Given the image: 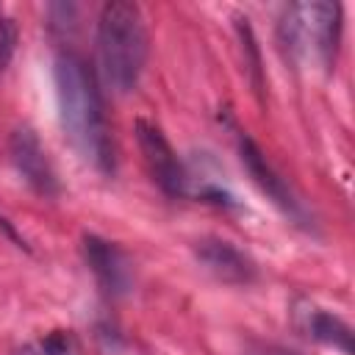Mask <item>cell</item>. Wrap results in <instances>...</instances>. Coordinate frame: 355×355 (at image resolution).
<instances>
[{
	"instance_id": "obj_1",
	"label": "cell",
	"mask_w": 355,
	"mask_h": 355,
	"mask_svg": "<svg viewBox=\"0 0 355 355\" xmlns=\"http://www.w3.org/2000/svg\"><path fill=\"white\" fill-rule=\"evenodd\" d=\"M55 97H58L61 125L69 141L97 169L111 172L114 147H111V133L103 111V97L92 69L80 55L61 53L55 58Z\"/></svg>"
},
{
	"instance_id": "obj_2",
	"label": "cell",
	"mask_w": 355,
	"mask_h": 355,
	"mask_svg": "<svg viewBox=\"0 0 355 355\" xmlns=\"http://www.w3.org/2000/svg\"><path fill=\"white\" fill-rule=\"evenodd\" d=\"M147 61V31L136 3H105L97 22V64L108 89L130 92Z\"/></svg>"
},
{
	"instance_id": "obj_3",
	"label": "cell",
	"mask_w": 355,
	"mask_h": 355,
	"mask_svg": "<svg viewBox=\"0 0 355 355\" xmlns=\"http://www.w3.org/2000/svg\"><path fill=\"white\" fill-rule=\"evenodd\" d=\"M280 33L291 55L330 67L341 33V6L322 0L297 3L286 11Z\"/></svg>"
},
{
	"instance_id": "obj_4",
	"label": "cell",
	"mask_w": 355,
	"mask_h": 355,
	"mask_svg": "<svg viewBox=\"0 0 355 355\" xmlns=\"http://www.w3.org/2000/svg\"><path fill=\"white\" fill-rule=\"evenodd\" d=\"M136 136H139V147L144 153V161H147V169H150L153 180L166 194H172V197L186 194V172H183V164L175 155V150L166 141V136L161 133V128L153 125V122L139 119L136 122Z\"/></svg>"
},
{
	"instance_id": "obj_5",
	"label": "cell",
	"mask_w": 355,
	"mask_h": 355,
	"mask_svg": "<svg viewBox=\"0 0 355 355\" xmlns=\"http://www.w3.org/2000/svg\"><path fill=\"white\" fill-rule=\"evenodd\" d=\"M11 161L17 172L39 191V194H55V172L47 161V153L36 133L31 128H19L11 136Z\"/></svg>"
},
{
	"instance_id": "obj_6",
	"label": "cell",
	"mask_w": 355,
	"mask_h": 355,
	"mask_svg": "<svg viewBox=\"0 0 355 355\" xmlns=\"http://www.w3.org/2000/svg\"><path fill=\"white\" fill-rule=\"evenodd\" d=\"M241 164L247 166V172L252 175V180H255V186L277 205V208H283L286 214H291V216H297L300 214V205H297V200H294V194H291V189L286 186V180L272 169V164L263 158V153L255 147V141L252 139H241Z\"/></svg>"
},
{
	"instance_id": "obj_7",
	"label": "cell",
	"mask_w": 355,
	"mask_h": 355,
	"mask_svg": "<svg viewBox=\"0 0 355 355\" xmlns=\"http://www.w3.org/2000/svg\"><path fill=\"white\" fill-rule=\"evenodd\" d=\"M83 244H86V261L97 275L100 286L111 294H122L130 286V269L122 252L111 241H103L97 236H86Z\"/></svg>"
},
{
	"instance_id": "obj_8",
	"label": "cell",
	"mask_w": 355,
	"mask_h": 355,
	"mask_svg": "<svg viewBox=\"0 0 355 355\" xmlns=\"http://www.w3.org/2000/svg\"><path fill=\"white\" fill-rule=\"evenodd\" d=\"M197 258L205 263L211 275H216L225 283H247L255 275L252 261L241 250H236L230 241H219V239L202 241L197 247Z\"/></svg>"
},
{
	"instance_id": "obj_9",
	"label": "cell",
	"mask_w": 355,
	"mask_h": 355,
	"mask_svg": "<svg viewBox=\"0 0 355 355\" xmlns=\"http://www.w3.org/2000/svg\"><path fill=\"white\" fill-rule=\"evenodd\" d=\"M308 333L322 341V344H330L336 349H341L344 355H352V333L349 327L336 319L333 313H324L319 308H313V313H308Z\"/></svg>"
},
{
	"instance_id": "obj_10",
	"label": "cell",
	"mask_w": 355,
	"mask_h": 355,
	"mask_svg": "<svg viewBox=\"0 0 355 355\" xmlns=\"http://www.w3.org/2000/svg\"><path fill=\"white\" fill-rule=\"evenodd\" d=\"M36 355H83V347L72 330H50L39 338Z\"/></svg>"
},
{
	"instance_id": "obj_11",
	"label": "cell",
	"mask_w": 355,
	"mask_h": 355,
	"mask_svg": "<svg viewBox=\"0 0 355 355\" xmlns=\"http://www.w3.org/2000/svg\"><path fill=\"white\" fill-rule=\"evenodd\" d=\"M14 44H17V28L14 22L0 11V72L8 67L11 55H14Z\"/></svg>"
},
{
	"instance_id": "obj_12",
	"label": "cell",
	"mask_w": 355,
	"mask_h": 355,
	"mask_svg": "<svg viewBox=\"0 0 355 355\" xmlns=\"http://www.w3.org/2000/svg\"><path fill=\"white\" fill-rule=\"evenodd\" d=\"M266 355H291V352H266Z\"/></svg>"
}]
</instances>
